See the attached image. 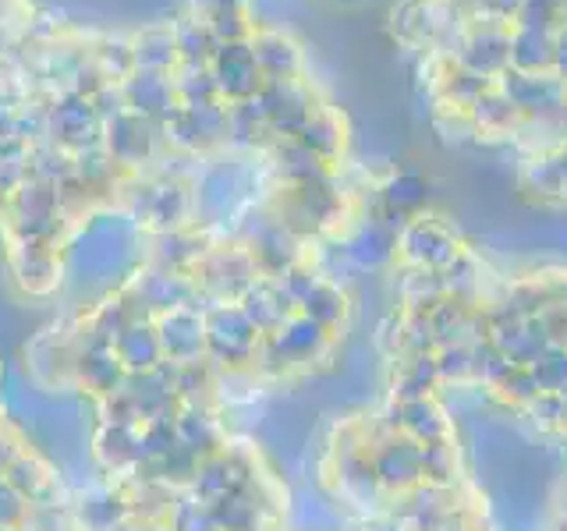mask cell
Masks as SVG:
<instances>
[{"mask_svg": "<svg viewBox=\"0 0 567 531\" xmlns=\"http://www.w3.org/2000/svg\"><path fill=\"white\" fill-rule=\"evenodd\" d=\"M75 397L100 486L75 531H280L270 475L227 407L146 379H96Z\"/></svg>", "mask_w": 567, "mask_h": 531, "instance_id": "obj_1", "label": "cell"}, {"mask_svg": "<svg viewBox=\"0 0 567 531\" xmlns=\"http://www.w3.org/2000/svg\"><path fill=\"white\" fill-rule=\"evenodd\" d=\"M79 496L4 394L0 362V531H75Z\"/></svg>", "mask_w": 567, "mask_h": 531, "instance_id": "obj_2", "label": "cell"}]
</instances>
